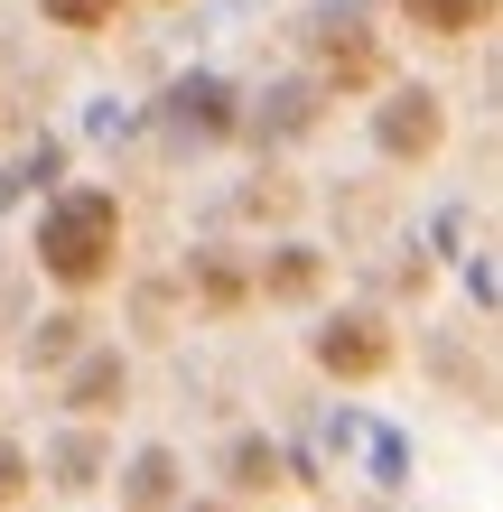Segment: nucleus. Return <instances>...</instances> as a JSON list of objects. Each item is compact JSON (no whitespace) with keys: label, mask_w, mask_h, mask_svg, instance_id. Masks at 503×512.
I'll return each instance as SVG.
<instances>
[{"label":"nucleus","mask_w":503,"mask_h":512,"mask_svg":"<svg viewBox=\"0 0 503 512\" xmlns=\"http://www.w3.org/2000/svg\"><path fill=\"white\" fill-rule=\"evenodd\" d=\"M373 140L392 149V159H429V149H438V94H401V103H382Z\"/></svg>","instance_id":"7ed1b4c3"},{"label":"nucleus","mask_w":503,"mask_h":512,"mask_svg":"<svg viewBox=\"0 0 503 512\" xmlns=\"http://www.w3.org/2000/svg\"><path fill=\"white\" fill-rule=\"evenodd\" d=\"M420 28H438V38H466V28H485L494 19V0H401Z\"/></svg>","instance_id":"39448f33"},{"label":"nucleus","mask_w":503,"mask_h":512,"mask_svg":"<svg viewBox=\"0 0 503 512\" xmlns=\"http://www.w3.org/2000/svg\"><path fill=\"white\" fill-rule=\"evenodd\" d=\"M317 364H327L336 382H373L382 364H392V336H382L373 317H336L327 336H317Z\"/></svg>","instance_id":"f03ea898"},{"label":"nucleus","mask_w":503,"mask_h":512,"mask_svg":"<svg viewBox=\"0 0 503 512\" xmlns=\"http://www.w3.org/2000/svg\"><path fill=\"white\" fill-rule=\"evenodd\" d=\"M168 494H177V457H168V447H150V457L122 475V503H131V512H168Z\"/></svg>","instance_id":"20e7f679"},{"label":"nucleus","mask_w":503,"mask_h":512,"mask_svg":"<svg viewBox=\"0 0 503 512\" xmlns=\"http://www.w3.org/2000/svg\"><path fill=\"white\" fill-rule=\"evenodd\" d=\"M112 391H122V364L103 354V364H84V382L66 391V401H75V410H112Z\"/></svg>","instance_id":"423d86ee"},{"label":"nucleus","mask_w":503,"mask_h":512,"mask_svg":"<svg viewBox=\"0 0 503 512\" xmlns=\"http://www.w3.org/2000/svg\"><path fill=\"white\" fill-rule=\"evenodd\" d=\"M196 512H224V503H196Z\"/></svg>","instance_id":"9d476101"},{"label":"nucleus","mask_w":503,"mask_h":512,"mask_svg":"<svg viewBox=\"0 0 503 512\" xmlns=\"http://www.w3.org/2000/svg\"><path fill=\"white\" fill-rule=\"evenodd\" d=\"M112 243H122V205L94 196V187L56 196L47 224H38V261H47V280H66V289H94L112 270Z\"/></svg>","instance_id":"f257e3e1"},{"label":"nucleus","mask_w":503,"mask_h":512,"mask_svg":"<svg viewBox=\"0 0 503 512\" xmlns=\"http://www.w3.org/2000/svg\"><path fill=\"white\" fill-rule=\"evenodd\" d=\"M47 19H56V28H103L112 0H47Z\"/></svg>","instance_id":"0eeeda50"},{"label":"nucleus","mask_w":503,"mask_h":512,"mask_svg":"<svg viewBox=\"0 0 503 512\" xmlns=\"http://www.w3.org/2000/svg\"><path fill=\"white\" fill-rule=\"evenodd\" d=\"M19 485H28V466H19V447H0V512L19 503Z\"/></svg>","instance_id":"1a4fd4ad"},{"label":"nucleus","mask_w":503,"mask_h":512,"mask_svg":"<svg viewBox=\"0 0 503 512\" xmlns=\"http://www.w3.org/2000/svg\"><path fill=\"white\" fill-rule=\"evenodd\" d=\"M56 475H66V485H84V475H94V438H75V447H56Z\"/></svg>","instance_id":"6e6552de"}]
</instances>
